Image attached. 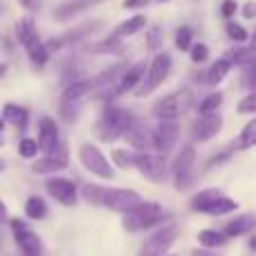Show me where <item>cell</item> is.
Wrapping results in <instances>:
<instances>
[{"instance_id": "45", "label": "cell", "mask_w": 256, "mask_h": 256, "mask_svg": "<svg viewBox=\"0 0 256 256\" xmlns=\"http://www.w3.org/2000/svg\"><path fill=\"white\" fill-rule=\"evenodd\" d=\"M2 72H7V66H0V74H2Z\"/></svg>"}, {"instance_id": "34", "label": "cell", "mask_w": 256, "mask_h": 256, "mask_svg": "<svg viewBox=\"0 0 256 256\" xmlns=\"http://www.w3.org/2000/svg\"><path fill=\"white\" fill-rule=\"evenodd\" d=\"M110 158L120 168H130V164H132V153L126 148H112Z\"/></svg>"}, {"instance_id": "33", "label": "cell", "mask_w": 256, "mask_h": 256, "mask_svg": "<svg viewBox=\"0 0 256 256\" xmlns=\"http://www.w3.org/2000/svg\"><path fill=\"white\" fill-rule=\"evenodd\" d=\"M18 153H20L22 158H36V153H38V144H36V140H32V137H22V140L18 142Z\"/></svg>"}, {"instance_id": "46", "label": "cell", "mask_w": 256, "mask_h": 256, "mask_svg": "<svg viewBox=\"0 0 256 256\" xmlns=\"http://www.w3.org/2000/svg\"><path fill=\"white\" fill-rule=\"evenodd\" d=\"M2 128H4V122H2V117H0V130H2Z\"/></svg>"}, {"instance_id": "14", "label": "cell", "mask_w": 256, "mask_h": 256, "mask_svg": "<svg viewBox=\"0 0 256 256\" xmlns=\"http://www.w3.org/2000/svg\"><path fill=\"white\" fill-rule=\"evenodd\" d=\"M68 164H70V160H68V148L66 144H61L58 142L56 150H54L52 155H45V158L36 160L34 164H32V171L34 173H56V171H63V168H68Z\"/></svg>"}, {"instance_id": "32", "label": "cell", "mask_w": 256, "mask_h": 256, "mask_svg": "<svg viewBox=\"0 0 256 256\" xmlns=\"http://www.w3.org/2000/svg\"><path fill=\"white\" fill-rule=\"evenodd\" d=\"M122 50H124L122 40L117 38V36H112V38H108V40H104V43H99L97 48H94V52H102V54H120Z\"/></svg>"}, {"instance_id": "37", "label": "cell", "mask_w": 256, "mask_h": 256, "mask_svg": "<svg viewBox=\"0 0 256 256\" xmlns=\"http://www.w3.org/2000/svg\"><path fill=\"white\" fill-rule=\"evenodd\" d=\"M189 54H191V61L194 63H202V61H207V56H209V48L204 43H196L194 48H189Z\"/></svg>"}, {"instance_id": "9", "label": "cell", "mask_w": 256, "mask_h": 256, "mask_svg": "<svg viewBox=\"0 0 256 256\" xmlns=\"http://www.w3.org/2000/svg\"><path fill=\"white\" fill-rule=\"evenodd\" d=\"M178 234H180L178 225H164L162 230H158L146 238V243L140 250V256H166V252L176 243Z\"/></svg>"}, {"instance_id": "16", "label": "cell", "mask_w": 256, "mask_h": 256, "mask_svg": "<svg viewBox=\"0 0 256 256\" xmlns=\"http://www.w3.org/2000/svg\"><path fill=\"white\" fill-rule=\"evenodd\" d=\"M222 128V117L212 112V115H202L194 126V140L196 142H209L216 137V132Z\"/></svg>"}, {"instance_id": "47", "label": "cell", "mask_w": 256, "mask_h": 256, "mask_svg": "<svg viewBox=\"0 0 256 256\" xmlns=\"http://www.w3.org/2000/svg\"><path fill=\"white\" fill-rule=\"evenodd\" d=\"M2 168H4V162H2V160H0V171H2Z\"/></svg>"}, {"instance_id": "5", "label": "cell", "mask_w": 256, "mask_h": 256, "mask_svg": "<svg viewBox=\"0 0 256 256\" xmlns=\"http://www.w3.org/2000/svg\"><path fill=\"white\" fill-rule=\"evenodd\" d=\"M79 160L86 166V171H90L92 176L104 178V180H112V178H115V168H112V164L108 162V158L102 153V148H97V146L90 144V142L81 144Z\"/></svg>"}, {"instance_id": "18", "label": "cell", "mask_w": 256, "mask_h": 256, "mask_svg": "<svg viewBox=\"0 0 256 256\" xmlns=\"http://www.w3.org/2000/svg\"><path fill=\"white\" fill-rule=\"evenodd\" d=\"M102 2L104 0H70V2L54 9V18H56V20H66V18H72V16H76V14L86 12V9H90V7H97V4H102Z\"/></svg>"}, {"instance_id": "25", "label": "cell", "mask_w": 256, "mask_h": 256, "mask_svg": "<svg viewBox=\"0 0 256 256\" xmlns=\"http://www.w3.org/2000/svg\"><path fill=\"white\" fill-rule=\"evenodd\" d=\"M146 27V18L144 16H132L128 18V20H124L120 27H117L115 36L117 38H126V36H135L137 32H142Z\"/></svg>"}, {"instance_id": "23", "label": "cell", "mask_w": 256, "mask_h": 256, "mask_svg": "<svg viewBox=\"0 0 256 256\" xmlns=\"http://www.w3.org/2000/svg\"><path fill=\"white\" fill-rule=\"evenodd\" d=\"M2 122H9L16 128H25L27 126V110L18 104H4L2 106Z\"/></svg>"}, {"instance_id": "19", "label": "cell", "mask_w": 256, "mask_h": 256, "mask_svg": "<svg viewBox=\"0 0 256 256\" xmlns=\"http://www.w3.org/2000/svg\"><path fill=\"white\" fill-rule=\"evenodd\" d=\"M142 76H144V63H137V66H132L128 72H124V76H122L115 86V97H120V94H124V92H130V90H137Z\"/></svg>"}, {"instance_id": "36", "label": "cell", "mask_w": 256, "mask_h": 256, "mask_svg": "<svg viewBox=\"0 0 256 256\" xmlns=\"http://www.w3.org/2000/svg\"><path fill=\"white\" fill-rule=\"evenodd\" d=\"M236 112H238V115H252V112H256V94L250 92L248 97L240 99V104H238V108H236Z\"/></svg>"}, {"instance_id": "42", "label": "cell", "mask_w": 256, "mask_h": 256, "mask_svg": "<svg viewBox=\"0 0 256 256\" xmlns=\"http://www.w3.org/2000/svg\"><path fill=\"white\" fill-rule=\"evenodd\" d=\"M254 12H256V4L254 2H245L243 4V16L245 18H254Z\"/></svg>"}, {"instance_id": "11", "label": "cell", "mask_w": 256, "mask_h": 256, "mask_svg": "<svg viewBox=\"0 0 256 256\" xmlns=\"http://www.w3.org/2000/svg\"><path fill=\"white\" fill-rule=\"evenodd\" d=\"M150 132H153V148L158 150L160 155H166L178 142L180 124H178V120H164V122H160L158 128L150 130Z\"/></svg>"}, {"instance_id": "8", "label": "cell", "mask_w": 256, "mask_h": 256, "mask_svg": "<svg viewBox=\"0 0 256 256\" xmlns=\"http://www.w3.org/2000/svg\"><path fill=\"white\" fill-rule=\"evenodd\" d=\"M132 166L146 180L155 182V184L166 180V158L160 153H135L132 155Z\"/></svg>"}, {"instance_id": "26", "label": "cell", "mask_w": 256, "mask_h": 256, "mask_svg": "<svg viewBox=\"0 0 256 256\" xmlns=\"http://www.w3.org/2000/svg\"><path fill=\"white\" fill-rule=\"evenodd\" d=\"M230 70H232V61H230V58H218V61H214L212 68H209L207 81H209L212 86L220 84V81L225 79L227 74H230Z\"/></svg>"}, {"instance_id": "2", "label": "cell", "mask_w": 256, "mask_h": 256, "mask_svg": "<svg viewBox=\"0 0 256 256\" xmlns=\"http://www.w3.org/2000/svg\"><path fill=\"white\" fill-rule=\"evenodd\" d=\"M132 124H135V122H132V115L128 110H122V108H106V112L102 115L99 124L94 126V132H97L99 140L112 142L124 135Z\"/></svg>"}, {"instance_id": "29", "label": "cell", "mask_w": 256, "mask_h": 256, "mask_svg": "<svg viewBox=\"0 0 256 256\" xmlns=\"http://www.w3.org/2000/svg\"><path fill=\"white\" fill-rule=\"evenodd\" d=\"M106 186H99V184H84L81 189V196L88 200L90 204H97V207H104V198H106Z\"/></svg>"}, {"instance_id": "40", "label": "cell", "mask_w": 256, "mask_h": 256, "mask_svg": "<svg viewBox=\"0 0 256 256\" xmlns=\"http://www.w3.org/2000/svg\"><path fill=\"white\" fill-rule=\"evenodd\" d=\"M146 2H148V0H124V9H140V7H144Z\"/></svg>"}, {"instance_id": "44", "label": "cell", "mask_w": 256, "mask_h": 256, "mask_svg": "<svg viewBox=\"0 0 256 256\" xmlns=\"http://www.w3.org/2000/svg\"><path fill=\"white\" fill-rule=\"evenodd\" d=\"M7 220V204L0 200V222H4Z\"/></svg>"}, {"instance_id": "21", "label": "cell", "mask_w": 256, "mask_h": 256, "mask_svg": "<svg viewBox=\"0 0 256 256\" xmlns=\"http://www.w3.org/2000/svg\"><path fill=\"white\" fill-rule=\"evenodd\" d=\"M252 230H254V216L252 214H243V216L227 222L225 230H222V236L225 238H238V236L250 234Z\"/></svg>"}, {"instance_id": "48", "label": "cell", "mask_w": 256, "mask_h": 256, "mask_svg": "<svg viewBox=\"0 0 256 256\" xmlns=\"http://www.w3.org/2000/svg\"><path fill=\"white\" fill-rule=\"evenodd\" d=\"M162 2H166V0H162Z\"/></svg>"}, {"instance_id": "20", "label": "cell", "mask_w": 256, "mask_h": 256, "mask_svg": "<svg viewBox=\"0 0 256 256\" xmlns=\"http://www.w3.org/2000/svg\"><path fill=\"white\" fill-rule=\"evenodd\" d=\"M236 209H238V202L220 194L214 200H209L198 214H207V216H225V214H232V212H236Z\"/></svg>"}, {"instance_id": "4", "label": "cell", "mask_w": 256, "mask_h": 256, "mask_svg": "<svg viewBox=\"0 0 256 256\" xmlns=\"http://www.w3.org/2000/svg\"><path fill=\"white\" fill-rule=\"evenodd\" d=\"M168 72H171V56H168V54H158V56L150 61V66L146 68L135 94L137 97H148L153 90H158L160 86H162V81L168 76Z\"/></svg>"}, {"instance_id": "17", "label": "cell", "mask_w": 256, "mask_h": 256, "mask_svg": "<svg viewBox=\"0 0 256 256\" xmlns=\"http://www.w3.org/2000/svg\"><path fill=\"white\" fill-rule=\"evenodd\" d=\"M124 137L128 144H130L132 148H137L140 153H150V148H153V132L142 124H132L124 132Z\"/></svg>"}, {"instance_id": "43", "label": "cell", "mask_w": 256, "mask_h": 256, "mask_svg": "<svg viewBox=\"0 0 256 256\" xmlns=\"http://www.w3.org/2000/svg\"><path fill=\"white\" fill-rule=\"evenodd\" d=\"M191 256H218L214 250H202V248H198V250H194L191 252Z\"/></svg>"}, {"instance_id": "1", "label": "cell", "mask_w": 256, "mask_h": 256, "mask_svg": "<svg viewBox=\"0 0 256 256\" xmlns=\"http://www.w3.org/2000/svg\"><path fill=\"white\" fill-rule=\"evenodd\" d=\"M164 212L162 207H160L158 202H144L142 200L140 204H137L135 209H130L128 214H124V218H122V225H124L126 232H144L148 230V227L158 225V222L164 220Z\"/></svg>"}, {"instance_id": "38", "label": "cell", "mask_w": 256, "mask_h": 256, "mask_svg": "<svg viewBox=\"0 0 256 256\" xmlns=\"http://www.w3.org/2000/svg\"><path fill=\"white\" fill-rule=\"evenodd\" d=\"M160 43H162V30H160V25H150L146 45H148L150 50H160Z\"/></svg>"}, {"instance_id": "6", "label": "cell", "mask_w": 256, "mask_h": 256, "mask_svg": "<svg viewBox=\"0 0 256 256\" xmlns=\"http://www.w3.org/2000/svg\"><path fill=\"white\" fill-rule=\"evenodd\" d=\"M191 99H194L191 90H178V92L168 94V97L160 99V102L155 104V106H153V115L158 117L160 122H164V120H178L180 115H184V112L189 110Z\"/></svg>"}, {"instance_id": "24", "label": "cell", "mask_w": 256, "mask_h": 256, "mask_svg": "<svg viewBox=\"0 0 256 256\" xmlns=\"http://www.w3.org/2000/svg\"><path fill=\"white\" fill-rule=\"evenodd\" d=\"M198 243L202 250H216V248H222L227 243V238L218 230H202L198 234Z\"/></svg>"}, {"instance_id": "35", "label": "cell", "mask_w": 256, "mask_h": 256, "mask_svg": "<svg viewBox=\"0 0 256 256\" xmlns=\"http://www.w3.org/2000/svg\"><path fill=\"white\" fill-rule=\"evenodd\" d=\"M191 36H194V32L189 30V27H180L178 30V34H176V48L178 50H189L191 48Z\"/></svg>"}, {"instance_id": "27", "label": "cell", "mask_w": 256, "mask_h": 256, "mask_svg": "<svg viewBox=\"0 0 256 256\" xmlns=\"http://www.w3.org/2000/svg\"><path fill=\"white\" fill-rule=\"evenodd\" d=\"M25 214H27V218H32V220H40V218L48 216V204H45L43 198L32 196V198L25 202Z\"/></svg>"}, {"instance_id": "12", "label": "cell", "mask_w": 256, "mask_h": 256, "mask_svg": "<svg viewBox=\"0 0 256 256\" xmlns=\"http://www.w3.org/2000/svg\"><path fill=\"white\" fill-rule=\"evenodd\" d=\"M140 202H142L140 194L132 189H108L106 198H104V207H108L110 212H120V214H128Z\"/></svg>"}, {"instance_id": "7", "label": "cell", "mask_w": 256, "mask_h": 256, "mask_svg": "<svg viewBox=\"0 0 256 256\" xmlns=\"http://www.w3.org/2000/svg\"><path fill=\"white\" fill-rule=\"evenodd\" d=\"M194 164H196V148L191 144L182 146L178 158L173 160V184L178 191H184L191 186L194 180Z\"/></svg>"}, {"instance_id": "41", "label": "cell", "mask_w": 256, "mask_h": 256, "mask_svg": "<svg viewBox=\"0 0 256 256\" xmlns=\"http://www.w3.org/2000/svg\"><path fill=\"white\" fill-rule=\"evenodd\" d=\"M18 2H20L25 9H30V12H36V9L40 7V0H18Z\"/></svg>"}, {"instance_id": "13", "label": "cell", "mask_w": 256, "mask_h": 256, "mask_svg": "<svg viewBox=\"0 0 256 256\" xmlns=\"http://www.w3.org/2000/svg\"><path fill=\"white\" fill-rule=\"evenodd\" d=\"M45 189L63 207H74L76 204V186H74V182L66 180V178H50L45 182Z\"/></svg>"}, {"instance_id": "10", "label": "cell", "mask_w": 256, "mask_h": 256, "mask_svg": "<svg viewBox=\"0 0 256 256\" xmlns=\"http://www.w3.org/2000/svg\"><path fill=\"white\" fill-rule=\"evenodd\" d=\"M9 225H12L14 238H16V245H18V250H20L22 256H40V252H43L40 238L25 225V222L18 220V218H14Z\"/></svg>"}, {"instance_id": "28", "label": "cell", "mask_w": 256, "mask_h": 256, "mask_svg": "<svg viewBox=\"0 0 256 256\" xmlns=\"http://www.w3.org/2000/svg\"><path fill=\"white\" fill-rule=\"evenodd\" d=\"M254 144H256V122H248L245 128L240 130L238 140H236V148L248 150V148H252Z\"/></svg>"}, {"instance_id": "22", "label": "cell", "mask_w": 256, "mask_h": 256, "mask_svg": "<svg viewBox=\"0 0 256 256\" xmlns=\"http://www.w3.org/2000/svg\"><path fill=\"white\" fill-rule=\"evenodd\" d=\"M88 92H92V81H90V79L72 81L70 86H66L61 99H63V104H74V102H79L84 94H88Z\"/></svg>"}, {"instance_id": "30", "label": "cell", "mask_w": 256, "mask_h": 256, "mask_svg": "<svg viewBox=\"0 0 256 256\" xmlns=\"http://www.w3.org/2000/svg\"><path fill=\"white\" fill-rule=\"evenodd\" d=\"M220 104H222V92H214L198 104V110H200V115H212V112H216V108Z\"/></svg>"}, {"instance_id": "3", "label": "cell", "mask_w": 256, "mask_h": 256, "mask_svg": "<svg viewBox=\"0 0 256 256\" xmlns=\"http://www.w3.org/2000/svg\"><path fill=\"white\" fill-rule=\"evenodd\" d=\"M16 32H18L20 43L25 45L30 61L34 63L36 68H43L45 63H48V58H50V52H48V48H45V43L40 40L38 32H36V27H34V22H32L30 18H22V20H18Z\"/></svg>"}, {"instance_id": "15", "label": "cell", "mask_w": 256, "mask_h": 256, "mask_svg": "<svg viewBox=\"0 0 256 256\" xmlns=\"http://www.w3.org/2000/svg\"><path fill=\"white\" fill-rule=\"evenodd\" d=\"M38 148L43 150V155H52L58 146V130H56V122L52 117H43L38 124Z\"/></svg>"}, {"instance_id": "39", "label": "cell", "mask_w": 256, "mask_h": 256, "mask_svg": "<svg viewBox=\"0 0 256 256\" xmlns=\"http://www.w3.org/2000/svg\"><path fill=\"white\" fill-rule=\"evenodd\" d=\"M234 12H236V2L234 0H225V2H222V16L230 18Z\"/></svg>"}, {"instance_id": "31", "label": "cell", "mask_w": 256, "mask_h": 256, "mask_svg": "<svg viewBox=\"0 0 256 256\" xmlns=\"http://www.w3.org/2000/svg\"><path fill=\"white\" fill-rule=\"evenodd\" d=\"M225 32H227V36H230L232 40H236V43H245V40L250 38L248 30H245L243 25H238V22H234V20H230V22H227Z\"/></svg>"}]
</instances>
